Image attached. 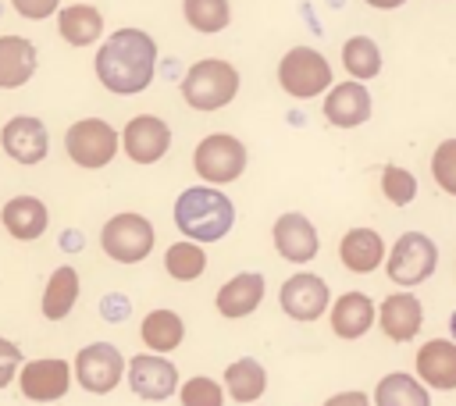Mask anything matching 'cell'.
Here are the masks:
<instances>
[{
    "instance_id": "obj_8",
    "label": "cell",
    "mask_w": 456,
    "mask_h": 406,
    "mask_svg": "<svg viewBox=\"0 0 456 406\" xmlns=\"http://www.w3.org/2000/svg\"><path fill=\"white\" fill-rule=\"evenodd\" d=\"M438 267V246L424 231H403L388 249V278L403 288L428 281Z\"/></svg>"
},
{
    "instance_id": "obj_10",
    "label": "cell",
    "mask_w": 456,
    "mask_h": 406,
    "mask_svg": "<svg viewBox=\"0 0 456 406\" xmlns=\"http://www.w3.org/2000/svg\"><path fill=\"white\" fill-rule=\"evenodd\" d=\"M121 146L135 164H157L171 146V128L157 114H135L121 128Z\"/></svg>"
},
{
    "instance_id": "obj_38",
    "label": "cell",
    "mask_w": 456,
    "mask_h": 406,
    "mask_svg": "<svg viewBox=\"0 0 456 406\" xmlns=\"http://www.w3.org/2000/svg\"><path fill=\"white\" fill-rule=\"evenodd\" d=\"M367 7H374V11H395V7H403L406 0H363Z\"/></svg>"
},
{
    "instance_id": "obj_35",
    "label": "cell",
    "mask_w": 456,
    "mask_h": 406,
    "mask_svg": "<svg viewBox=\"0 0 456 406\" xmlns=\"http://www.w3.org/2000/svg\"><path fill=\"white\" fill-rule=\"evenodd\" d=\"M18 370H21V349L11 338H0V388H7Z\"/></svg>"
},
{
    "instance_id": "obj_4",
    "label": "cell",
    "mask_w": 456,
    "mask_h": 406,
    "mask_svg": "<svg viewBox=\"0 0 456 406\" xmlns=\"http://www.w3.org/2000/svg\"><path fill=\"white\" fill-rule=\"evenodd\" d=\"M278 85L296 100H314L331 89V64L314 46H292L278 61Z\"/></svg>"
},
{
    "instance_id": "obj_21",
    "label": "cell",
    "mask_w": 456,
    "mask_h": 406,
    "mask_svg": "<svg viewBox=\"0 0 456 406\" xmlns=\"http://www.w3.org/2000/svg\"><path fill=\"white\" fill-rule=\"evenodd\" d=\"M57 32L71 46H89L103 36V14L89 0H75L68 7H57Z\"/></svg>"
},
{
    "instance_id": "obj_6",
    "label": "cell",
    "mask_w": 456,
    "mask_h": 406,
    "mask_svg": "<svg viewBox=\"0 0 456 406\" xmlns=\"http://www.w3.org/2000/svg\"><path fill=\"white\" fill-rule=\"evenodd\" d=\"M192 167L203 182L228 185L246 171V146L228 132H214L200 139V146L192 150Z\"/></svg>"
},
{
    "instance_id": "obj_13",
    "label": "cell",
    "mask_w": 456,
    "mask_h": 406,
    "mask_svg": "<svg viewBox=\"0 0 456 406\" xmlns=\"http://www.w3.org/2000/svg\"><path fill=\"white\" fill-rule=\"evenodd\" d=\"M0 146L18 164H39L50 150V135H46V125L39 118L18 114L0 128Z\"/></svg>"
},
{
    "instance_id": "obj_27",
    "label": "cell",
    "mask_w": 456,
    "mask_h": 406,
    "mask_svg": "<svg viewBox=\"0 0 456 406\" xmlns=\"http://www.w3.org/2000/svg\"><path fill=\"white\" fill-rule=\"evenodd\" d=\"M78 299V271L75 267H57L46 281V292H43V317L46 321H64L71 313Z\"/></svg>"
},
{
    "instance_id": "obj_15",
    "label": "cell",
    "mask_w": 456,
    "mask_h": 406,
    "mask_svg": "<svg viewBox=\"0 0 456 406\" xmlns=\"http://www.w3.org/2000/svg\"><path fill=\"white\" fill-rule=\"evenodd\" d=\"M370 93H367V85L363 82H356V78H349V82H335L331 89H328V96H324V118H328V125H335V128H356V125H363L367 118H370Z\"/></svg>"
},
{
    "instance_id": "obj_34",
    "label": "cell",
    "mask_w": 456,
    "mask_h": 406,
    "mask_svg": "<svg viewBox=\"0 0 456 406\" xmlns=\"http://www.w3.org/2000/svg\"><path fill=\"white\" fill-rule=\"evenodd\" d=\"M178 395H182V406H221L224 402V388L214 378H189Z\"/></svg>"
},
{
    "instance_id": "obj_22",
    "label": "cell",
    "mask_w": 456,
    "mask_h": 406,
    "mask_svg": "<svg viewBox=\"0 0 456 406\" xmlns=\"http://www.w3.org/2000/svg\"><path fill=\"white\" fill-rule=\"evenodd\" d=\"M378 317V306L363 292H346L331 306V331L338 338H363Z\"/></svg>"
},
{
    "instance_id": "obj_32",
    "label": "cell",
    "mask_w": 456,
    "mask_h": 406,
    "mask_svg": "<svg viewBox=\"0 0 456 406\" xmlns=\"http://www.w3.org/2000/svg\"><path fill=\"white\" fill-rule=\"evenodd\" d=\"M381 192H385V199L392 207H406L417 196V178L399 164H385L381 167Z\"/></svg>"
},
{
    "instance_id": "obj_36",
    "label": "cell",
    "mask_w": 456,
    "mask_h": 406,
    "mask_svg": "<svg viewBox=\"0 0 456 406\" xmlns=\"http://www.w3.org/2000/svg\"><path fill=\"white\" fill-rule=\"evenodd\" d=\"M11 4H14V11H18L21 18H28V21H43V18L57 14V4H61V0H11Z\"/></svg>"
},
{
    "instance_id": "obj_31",
    "label": "cell",
    "mask_w": 456,
    "mask_h": 406,
    "mask_svg": "<svg viewBox=\"0 0 456 406\" xmlns=\"http://www.w3.org/2000/svg\"><path fill=\"white\" fill-rule=\"evenodd\" d=\"M164 267H167L171 278H178V281H192V278L203 274V267H207V253H203L200 242H192V239H185V242H171L167 253H164Z\"/></svg>"
},
{
    "instance_id": "obj_33",
    "label": "cell",
    "mask_w": 456,
    "mask_h": 406,
    "mask_svg": "<svg viewBox=\"0 0 456 406\" xmlns=\"http://www.w3.org/2000/svg\"><path fill=\"white\" fill-rule=\"evenodd\" d=\"M431 178L442 192L456 196V139H442L431 153Z\"/></svg>"
},
{
    "instance_id": "obj_19",
    "label": "cell",
    "mask_w": 456,
    "mask_h": 406,
    "mask_svg": "<svg viewBox=\"0 0 456 406\" xmlns=\"http://www.w3.org/2000/svg\"><path fill=\"white\" fill-rule=\"evenodd\" d=\"M0 221H4V228H7L11 239L36 242L46 231V224H50V214H46V203L43 199H36V196H14V199L4 203Z\"/></svg>"
},
{
    "instance_id": "obj_12",
    "label": "cell",
    "mask_w": 456,
    "mask_h": 406,
    "mask_svg": "<svg viewBox=\"0 0 456 406\" xmlns=\"http://www.w3.org/2000/svg\"><path fill=\"white\" fill-rule=\"evenodd\" d=\"M128 385L139 399H150V402H160L167 399L175 388H178V370L175 363H167L160 353H150V356H132L128 360Z\"/></svg>"
},
{
    "instance_id": "obj_17",
    "label": "cell",
    "mask_w": 456,
    "mask_h": 406,
    "mask_svg": "<svg viewBox=\"0 0 456 406\" xmlns=\"http://www.w3.org/2000/svg\"><path fill=\"white\" fill-rule=\"evenodd\" d=\"M378 324L392 342H410L424 324V306L413 292H392L378 306Z\"/></svg>"
},
{
    "instance_id": "obj_14",
    "label": "cell",
    "mask_w": 456,
    "mask_h": 406,
    "mask_svg": "<svg viewBox=\"0 0 456 406\" xmlns=\"http://www.w3.org/2000/svg\"><path fill=\"white\" fill-rule=\"evenodd\" d=\"M278 299H281V310L292 321H317L328 310V281L317 278V274L299 271V274L285 278Z\"/></svg>"
},
{
    "instance_id": "obj_11",
    "label": "cell",
    "mask_w": 456,
    "mask_h": 406,
    "mask_svg": "<svg viewBox=\"0 0 456 406\" xmlns=\"http://www.w3.org/2000/svg\"><path fill=\"white\" fill-rule=\"evenodd\" d=\"M18 385H21V395L32 399V402H53L61 395H68V385H71V367L64 360H28L21 363L18 370Z\"/></svg>"
},
{
    "instance_id": "obj_9",
    "label": "cell",
    "mask_w": 456,
    "mask_h": 406,
    "mask_svg": "<svg viewBox=\"0 0 456 406\" xmlns=\"http://www.w3.org/2000/svg\"><path fill=\"white\" fill-rule=\"evenodd\" d=\"M125 367H128L125 356H121L110 342H93V345L78 349V356H75V378H78V385H82L86 392H93V395L114 392V385L121 381Z\"/></svg>"
},
{
    "instance_id": "obj_5",
    "label": "cell",
    "mask_w": 456,
    "mask_h": 406,
    "mask_svg": "<svg viewBox=\"0 0 456 406\" xmlns=\"http://www.w3.org/2000/svg\"><path fill=\"white\" fill-rule=\"evenodd\" d=\"M121 146V132H114V125H107L103 118H82L75 121L68 132H64V150L68 157L86 167V171H96V167H107L114 160Z\"/></svg>"
},
{
    "instance_id": "obj_16",
    "label": "cell",
    "mask_w": 456,
    "mask_h": 406,
    "mask_svg": "<svg viewBox=\"0 0 456 406\" xmlns=\"http://www.w3.org/2000/svg\"><path fill=\"white\" fill-rule=\"evenodd\" d=\"M271 235H274V249H278L285 260H292V264H306V260L317 256V246H321L317 228H314L310 217L299 214V210L281 214V217L274 221V231H271Z\"/></svg>"
},
{
    "instance_id": "obj_26",
    "label": "cell",
    "mask_w": 456,
    "mask_h": 406,
    "mask_svg": "<svg viewBox=\"0 0 456 406\" xmlns=\"http://www.w3.org/2000/svg\"><path fill=\"white\" fill-rule=\"evenodd\" d=\"M224 388H228V399H235V402H253V399H260L264 388H267V370L260 367V360L242 356V360H235V363L224 370Z\"/></svg>"
},
{
    "instance_id": "obj_2",
    "label": "cell",
    "mask_w": 456,
    "mask_h": 406,
    "mask_svg": "<svg viewBox=\"0 0 456 406\" xmlns=\"http://www.w3.org/2000/svg\"><path fill=\"white\" fill-rule=\"evenodd\" d=\"M235 207L217 185H192L175 199V228L192 242H217L232 231Z\"/></svg>"
},
{
    "instance_id": "obj_29",
    "label": "cell",
    "mask_w": 456,
    "mask_h": 406,
    "mask_svg": "<svg viewBox=\"0 0 456 406\" xmlns=\"http://www.w3.org/2000/svg\"><path fill=\"white\" fill-rule=\"evenodd\" d=\"M342 68L356 82H370L381 71V50L370 36H349L342 43Z\"/></svg>"
},
{
    "instance_id": "obj_7",
    "label": "cell",
    "mask_w": 456,
    "mask_h": 406,
    "mask_svg": "<svg viewBox=\"0 0 456 406\" xmlns=\"http://www.w3.org/2000/svg\"><path fill=\"white\" fill-rule=\"evenodd\" d=\"M153 239H157L153 235V224L142 214H132V210L114 214L103 224V231H100L103 253L110 260H118V264H139V260H146L150 249H153Z\"/></svg>"
},
{
    "instance_id": "obj_39",
    "label": "cell",
    "mask_w": 456,
    "mask_h": 406,
    "mask_svg": "<svg viewBox=\"0 0 456 406\" xmlns=\"http://www.w3.org/2000/svg\"><path fill=\"white\" fill-rule=\"evenodd\" d=\"M452 331H456V317H452Z\"/></svg>"
},
{
    "instance_id": "obj_23",
    "label": "cell",
    "mask_w": 456,
    "mask_h": 406,
    "mask_svg": "<svg viewBox=\"0 0 456 406\" xmlns=\"http://www.w3.org/2000/svg\"><path fill=\"white\" fill-rule=\"evenodd\" d=\"M36 46L25 36H0V89H18L36 75Z\"/></svg>"
},
{
    "instance_id": "obj_3",
    "label": "cell",
    "mask_w": 456,
    "mask_h": 406,
    "mask_svg": "<svg viewBox=\"0 0 456 406\" xmlns=\"http://www.w3.org/2000/svg\"><path fill=\"white\" fill-rule=\"evenodd\" d=\"M235 93H239V71L221 57L196 61L182 78V96L192 110H221L235 100Z\"/></svg>"
},
{
    "instance_id": "obj_25",
    "label": "cell",
    "mask_w": 456,
    "mask_h": 406,
    "mask_svg": "<svg viewBox=\"0 0 456 406\" xmlns=\"http://www.w3.org/2000/svg\"><path fill=\"white\" fill-rule=\"evenodd\" d=\"M374 406H431V395L420 378L413 374H385L374 388Z\"/></svg>"
},
{
    "instance_id": "obj_20",
    "label": "cell",
    "mask_w": 456,
    "mask_h": 406,
    "mask_svg": "<svg viewBox=\"0 0 456 406\" xmlns=\"http://www.w3.org/2000/svg\"><path fill=\"white\" fill-rule=\"evenodd\" d=\"M338 260L353 274H370L385 260V242L374 228H349L338 242Z\"/></svg>"
},
{
    "instance_id": "obj_24",
    "label": "cell",
    "mask_w": 456,
    "mask_h": 406,
    "mask_svg": "<svg viewBox=\"0 0 456 406\" xmlns=\"http://www.w3.org/2000/svg\"><path fill=\"white\" fill-rule=\"evenodd\" d=\"M260 299H264V278L253 274V271H242V274H235L232 281H224L217 288L214 303H217L221 317H246L260 306Z\"/></svg>"
},
{
    "instance_id": "obj_18",
    "label": "cell",
    "mask_w": 456,
    "mask_h": 406,
    "mask_svg": "<svg viewBox=\"0 0 456 406\" xmlns=\"http://www.w3.org/2000/svg\"><path fill=\"white\" fill-rule=\"evenodd\" d=\"M417 378L428 385V388H442V392H452L456 388V342L449 338H431L417 349Z\"/></svg>"
},
{
    "instance_id": "obj_28",
    "label": "cell",
    "mask_w": 456,
    "mask_h": 406,
    "mask_svg": "<svg viewBox=\"0 0 456 406\" xmlns=\"http://www.w3.org/2000/svg\"><path fill=\"white\" fill-rule=\"evenodd\" d=\"M142 342L153 349V353H171L182 338H185V324L175 310H150L142 317V328H139Z\"/></svg>"
},
{
    "instance_id": "obj_37",
    "label": "cell",
    "mask_w": 456,
    "mask_h": 406,
    "mask_svg": "<svg viewBox=\"0 0 456 406\" xmlns=\"http://www.w3.org/2000/svg\"><path fill=\"white\" fill-rule=\"evenodd\" d=\"M324 406H370V399H367L363 392H338V395H331Z\"/></svg>"
},
{
    "instance_id": "obj_1",
    "label": "cell",
    "mask_w": 456,
    "mask_h": 406,
    "mask_svg": "<svg viewBox=\"0 0 456 406\" xmlns=\"http://www.w3.org/2000/svg\"><path fill=\"white\" fill-rule=\"evenodd\" d=\"M157 43L142 28H114L96 50V78L118 96H135L153 82Z\"/></svg>"
},
{
    "instance_id": "obj_30",
    "label": "cell",
    "mask_w": 456,
    "mask_h": 406,
    "mask_svg": "<svg viewBox=\"0 0 456 406\" xmlns=\"http://www.w3.org/2000/svg\"><path fill=\"white\" fill-rule=\"evenodd\" d=\"M182 14H185V21H189L196 32H203V36L221 32V28H228V21H232L228 0H182Z\"/></svg>"
}]
</instances>
